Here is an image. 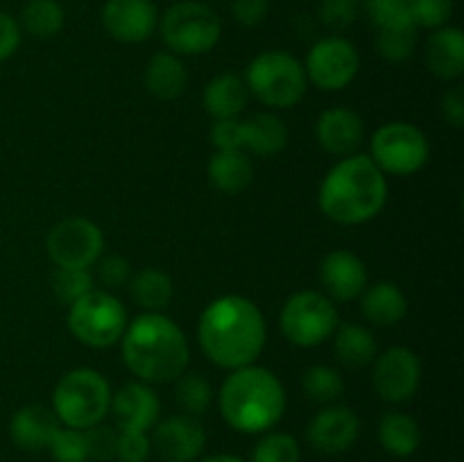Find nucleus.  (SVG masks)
<instances>
[{
  "label": "nucleus",
  "instance_id": "f257e3e1",
  "mask_svg": "<svg viewBox=\"0 0 464 462\" xmlns=\"http://www.w3.org/2000/svg\"><path fill=\"white\" fill-rule=\"evenodd\" d=\"M198 340L211 362L225 370L254 365L267 342V324L261 308L243 294H225L199 315Z\"/></svg>",
  "mask_w": 464,
  "mask_h": 462
},
{
  "label": "nucleus",
  "instance_id": "f03ea898",
  "mask_svg": "<svg viewBox=\"0 0 464 462\" xmlns=\"http://www.w3.org/2000/svg\"><path fill=\"white\" fill-rule=\"evenodd\" d=\"M121 342L127 370L143 383H175L188 370V340L163 313H143L127 322Z\"/></svg>",
  "mask_w": 464,
  "mask_h": 462
},
{
  "label": "nucleus",
  "instance_id": "7ed1b4c3",
  "mask_svg": "<svg viewBox=\"0 0 464 462\" xmlns=\"http://www.w3.org/2000/svg\"><path fill=\"white\" fill-rule=\"evenodd\" d=\"M317 202L329 220L338 225H362L383 211L388 202V179L370 154H349L326 172Z\"/></svg>",
  "mask_w": 464,
  "mask_h": 462
},
{
  "label": "nucleus",
  "instance_id": "20e7f679",
  "mask_svg": "<svg viewBox=\"0 0 464 462\" xmlns=\"http://www.w3.org/2000/svg\"><path fill=\"white\" fill-rule=\"evenodd\" d=\"M218 408L238 433H267L285 412V390L275 371L258 365L231 370L218 392Z\"/></svg>",
  "mask_w": 464,
  "mask_h": 462
},
{
  "label": "nucleus",
  "instance_id": "39448f33",
  "mask_svg": "<svg viewBox=\"0 0 464 462\" xmlns=\"http://www.w3.org/2000/svg\"><path fill=\"white\" fill-rule=\"evenodd\" d=\"M111 385L100 371L80 367L59 379L53 392V412L68 428L86 430L109 415Z\"/></svg>",
  "mask_w": 464,
  "mask_h": 462
},
{
  "label": "nucleus",
  "instance_id": "423d86ee",
  "mask_svg": "<svg viewBox=\"0 0 464 462\" xmlns=\"http://www.w3.org/2000/svg\"><path fill=\"white\" fill-rule=\"evenodd\" d=\"M245 84L266 107L290 109L306 93L308 77L304 63L295 54L285 50H266L249 62Z\"/></svg>",
  "mask_w": 464,
  "mask_h": 462
},
{
  "label": "nucleus",
  "instance_id": "0eeeda50",
  "mask_svg": "<svg viewBox=\"0 0 464 462\" xmlns=\"http://www.w3.org/2000/svg\"><path fill=\"white\" fill-rule=\"evenodd\" d=\"M168 53L177 57H195L213 50L220 41L222 21L208 5L198 0H179L170 5L159 21Z\"/></svg>",
  "mask_w": 464,
  "mask_h": 462
},
{
  "label": "nucleus",
  "instance_id": "6e6552de",
  "mask_svg": "<svg viewBox=\"0 0 464 462\" xmlns=\"http://www.w3.org/2000/svg\"><path fill=\"white\" fill-rule=\"evenodd\" d=\"M68 329L86 347H113L127 329V311L107 290H91L68 306Z\"/></svg>",
  "mask_w": 464,
  "mask_h": 462
},
{
  "label": "nucleus",
  "instance_id": "1a4fd4ad",
  "mask_svg": "<svg viewBox=\"0 0 464 462\" xmlns=\"http://www.w3.org/2000/svg\"><path fill=\"white\" fill-rule=\"evenodd\" d=\"M340 324L338 308L326 294L317 290H302L295 293L284 303L279 315L281 333L290 344L302 349L317 347L331 340Z\"/></svg>",
  "mask_w": 464,
  "mask_h": 462
},
{
  "label": "nucleus",
  "instance_id": "9d476101",
  "mask_svg": "<svg viewBox=\"0 0 464 462\" xmlns=\"http://www.w3.org/2000/svg\"><path fill=\"white\" fill-rule=\"evenodd\" d=\"M372 161L383 175H415L426 166L430 154L429 139L417 125L406 120L385 122L372 136Z\"/></svg>",
  "mask_w": 464,
  "mask_h": 462
},
{
  "label": "nucleus",
  "instance_id": "9b49d317",
  "mask_svg": "<svg viewBox=\"0 0 464 462\" xmlns=\"http://www.w3.org/2000/svg\"><path fill=\"white\" fill-rule=\"evenodd\" d=\"M45 249L57 267H91L102 256L104 236L100 226L86 217H63L50 229Z\"/></svg>",
  "mask_w": 464,
  "mask_h": 462
},
{
  "label": "nucleus",
  "instance_id": "f8f14e48",
  "mask_svg": "<svg viewBox=\"0 0 464 462\" xmlns=\"http://www.w3.org/2000/svg\"><path fill=\"white\" fill-rule=\"evenodd\" d=\"M361 57L356 45L340 34L324 36L308 50L304 71L322 91H343L356 80Z\"/></svg>",
  "mask_w": 464,
  "mask_h": 462
},
{
  "label": "nucleus",
  "instance_id": "ddd939ff",
  "mask_svg": "<svg viewBox=\"0 0 464 462\" xmlns=\"http://www.w3.org/2000/svg\"><path fill=\"white\" fill-rule=\"evenodd\" d=\"M372 383L383 401H411L421 383V361L412 349L390 347L374 358Z\"/></svg>",
  "mask_w": 464,
  "mask_h": 462
},
{
  "label": "nucleus",
  "instance_id": "4468645a",
  "mask_svg": "<svg viewBox=\"0 0 464 462\" xmlns=\"http://www.w3.org/2000/svg\"><path fill=\"white\" fill-rule=\"evenodd\" d=\"M150 442L163 462H193L207 447V430L198 417L181 412L154 424Z\"/></svg>",
  "mask_w": 464,
  "mask_h": 462
},
{
  "label": "nucleus",
  "instance_id": "2eb2a0df",
  "mask_svg": "<svg viewBox=\"0 0 464 462\" xmlns=\"http://www.w3.org/2000/svg\"><path fill=\"white\" fill-rule=\"evenodd\" d=\"M109 412L113 415L116 428L121 433H148L157 424L161 401L152 385L143 383V380H131L111 392Z\"/></svg>",
  "mask_w": 464,
  "mask_h": 462
},
{
  "label": "nucleus",
  "instance_id": "dca6fc26",
  "mask_svg": "<svg viewBox=\"0 0 464 462\" xmlns=\"http://www.w3.org/2000/svg\"><path fill=\"white\" fill-rule=\"evenodd\" d=\"M361 435V419L344 403H329L311 419L306 438L311 447L320 453H344L356 444Z\"/></svg>",
  "mask_w": 464,
  "mask_h": 462
},
{
  "label": "nucleus",
  "instance_id": "f3484780",
  "mask_svg": "<svg viewBox=\"0 0 464 462\" xmlns=\"http://www.w3.org/2000/svg\"><path fill=\"white\" fill-rule=\"evenodd\" d=\"M102 25L121 43H143L159 25L157 5L152 0H107Z\"/></svg>",
  "mask_w": 464,
  "mask_h": 462
},
{
  "label": "nucleus",
  "instance_id": "a211bd4d",
  "mask_svg": "<svg viewBox=\"0 0 464 462\" xmlns=\"http://www.w3.org/2000/svg\"><path fill=\"white\" fill-rule=\"evenodd\" d=\"M320 281L331 302H353L367 288V267L349 249H334L320 265Z\"/></svg>",
  "mask_w": 464,
  "mask_h": 462
},
{
  "label": "nucleus",
  "instance_id": "6ab92c4d",
  "mask_svg": "<svg viewBox=\"0 0 464 462\" xmlns=\"http://www.w3.org/2000/svg\"><path fill=\"white\" fill-rule=\"evenodd\" d=\"M317 143L335 157H349L356 154L365 139V125L361 116L347 107H331L322 111L315 122Z\"/></svg>",
  "mask_w": 464,
  "mask_h": 462
},
{
  "label": "nucleus",
  "instance_id": "aec40b11",
  "mask_svg": "<svg viewBox=\"0 0 464 462\" xmlns=\"http://www.w3.org/2000/svg\"><path fill=\"white\" fill-rule=\"evenodd\" d=\"M62 421L53 412V408L41 403H27L14 412L9 421V435L12 442L23 451H44L50 447Z\"/></svg>",
  "mask_w": 464,
  "mask_h": 462
},
{
  "label": "nucleus",
  "instance_id": "412c9836",
  "mask_svg": "<svg viewBox=\"0 0 464 462\" xmlns=\"http://www.w3.org/2000/svg\"><path fill=\"white\" fill-rule=\"evenodd\" d=\"M429 71L444 82L460 80L464 72V34L460 27L444 25L433 30L424 48Z\"/></svg>",
  "mask_w": 464,
  "mask_h": 462
},
{
  "label": "nucleus",
  "instance_id": "4be33fe9",
  "mask_svg": "<svg viewBox=\"0 0 464 462\" xmlns=\"http://www.w3.org/2000/svg\"><path fill=\"white\" fill-rule=\"evenodd\" d=\"M249 100V89L245 84V77L236 72H220L213 77L202 93V104L213 120H225V118H240Z\"/></svg>",
  "mask_w": 464,
  "mask_h": 462
},
{
  "label": "nucleus",
  "instance_id": "5701e85b",
  "mask_svg": "<svg viewBox=\"0 0 464 462\" xmlns=\"http://www.w3.org/2000/svg\"><path fill=\"white\" fill-rule=\"evenodd\" d=\"M213 188L225 195H238L252 184L254 166L245 149H216L207 166Z\"/></svg>",
  "mask_w": 464,
  "mask_h": 462
},
{
  "label": "nucleus",
  "instance_id": "b1692460",
  "mask_svg": "<svg viewBox=\"0 0 464 462\" xmlns=\"http://www.w3.org/2000/svg\"><path fill=\"white\" fill-rule=\"evenodd\" d=\"M240 125H243V149L258 157H275L288 145V127L275 113H252L240 118Z\"/></svg>",
  "mask_w": 464,
  "mask_h": 462
},
{
  "label": "nucleus",
  "instance_id": "393cba45",
  "mask_svg": "<svg viewBox=\"0 0 464 462\" xmlns=\"http://www.w3.org/2000/svg\"><path fill=\"white\" fill-rule=\"evenodd\" d=\"M361 308L367 322L376 326H394L408 315V299L392 281H379L362 290Z\"/></svg>",
  "mask_w": 464,
  "mask_h": 462
},
{
  "label": "nucleus",
  "instance_id": "a878e982",
  "mask_svg": "<svg viewBox=\"0 0 464 462\" xmlns=\"http://www.w3.org/2000/svg\"><path fill=\"white\" fill-rule=\"evenodd\" d=\"M188 84L184 62L172 53H154L145 66V86L157 100H177Z\"/></svg>",
  "mask_w": 464,
  "mask_h": 462
},
{
  "label": "nucleus",
  "instance_id": "bb28decb",
  "mask_svg": "<svg viewBox=\"0 0 464 462\" xmlns=\"http://www.w3.org/2000/svg\"><path fill=\"white\" fill-rule=\"evenodd\" d=\"M130 294L145 313H161L175 294L170 274L159 267H143L130 279Z\"/></svg>",
  "mask_w": 464,
  "mask_h": 462
},
{
  "label": "nucleus",
  "instance_id": "cd10ccee",
  "mask_svg": "<svg viewBox=\"0 0 464 462\" xmlns=\"http://www.w3.org/2000/svg\"><path fill=\"white\" fill-rule=\"evenodd\" d=\"M334 338V351L340 362L349 367H365L376 358V338L362 324H338Z\"/></svg>",
  "mask_w": 464,
  "mask_h": 462
},
{
  "label": "nucleus",
  "instance_id": "c85d7f7f",
  "mask_svg": "<svg viewBox=\"0 0 464 462\" xmlns=\"http://www.w3.org/2000/svg\"><path fill=\"white\" fill-rule=\"evenodd\" d=\"M379 442L390 456L411 457L421 444L420 424L403 412H388L379 424Z\"/></svg>",
  "mask_w": 464,
  "mask_h": 462
},
{
  "label": "nucleus",
  "instance_id": "c756f323",
  "mask_svg": "<svg viewBox=\"0 0 464 462\" xmlns=\"http://www.w3.org/2000/svg\"><path fill=\"white\" fill-rule=\"evenodd\" d=\"M21 25L36 39H50L66 25V12L57 0H27L23 5Z\"/></svg>",
  "mask_w": 464,
  "mask_h": 462
},
{
  "label": "nucleus",
  "instance_id": "7c9ffc66",
  "mask_svg": "<svg viewBox=\"0 0 464 462\" xmlns=\"http://www.w3.org/2000/svg\"><path fill=\"white\" fill-rule=\"evenodd\" d=\"M175 399L186 415L202 417L213 403V388L202 374L186 370L175 380Z\"/></svg>",
  "mask_w": 464,
  "mask_h": 462
},
{
  "label": "nucleus",
  "instance_id": "2f4dec72",
  "mask_svg": "<svg viewBox=\"0 0 464 462\" xmlns=\"http://www.w3.org/2000/svg\"><path fill=\"white\" fill-rule=\"evenodd\" d=\"M302 388L306 397L315 403H335L344 392V380L338 370L329 365H313L308 367L302 379Z\"/></svg>",
  "mask_w": 464,
  "mask_h": 462
},
{
  "label": "nucleus",
  "instance_id": "473e14b6",
  "mask_svg": "<svg viewBox=\"0 0 464 462\" xmlns=\"http://www.w3.org/2000/svg\"><path fill=\"white\" fill-rule=\"evenodd\" d=\"M362 7H365L372 25H376L379 30L415 25L412 0H362Z\"/></svg>",
  "mask_w": 464,
  "mask_h": 462
},
{
  "label": "nucleus",
  "instance_id": "72a5a7b5",
  "mask_svg": "<svg viewBox=\"0 0 464 462\" xmlns=\"http://www.w3.org/2000/svg\"><path fill=\"white\" fill-rule=\"evenodd\" d=\"M417 30L420 27H392V30H379L376 36V50L385 62L401 63L412 57L417 48Z\"/></svg>",
  "mask_w": 464,
  "mask_h": 462
},
{
  "label": "nucleus",
  "instance_id": "f704fd0d",
  "mask_svg": "<svg viewBox=\"0 0 464 462\" xmlns=\"http://www.w3.org/2000/svg\"><path fill=\"white\" fill-rule=\"evenodd\" d=\"M299 442L290 433H266L252 451V462H299Z\"/></svg>",
  "mask_w": 464,
  "mask_h": 462
},
{
  "label": "nucleus",
  "instance_id": "c9c22d12",
  "mask_svg": "<svg viewBox=\"0 0 464 462\" xmlns=\"http://www.w3.org/2000/svg\"><path fill=\"white\" fill-rule=\"evenodd\" d=\"M53 290L59 302L71 306L91 290H95L93 274L89 272V267H59L53 281Z\"/></svg>",
  "mask_w": 464,
  "mask_h": 462
},
{
  "label": "nucleus",
  "instance_id": "e433bc0d",
  "mask_svg": "<svg viewBox=\"0 0 464 462\" xmlns=\"http://www.w3.org/2000/svg\"><path fill=\"white\" fill-rule=\"evenodd\" d=\"M50 453H53L54 462H86L89 453H86V439L84 430L68 428V426H59L54 438L50 439Z\"/></svg>",
  "mask_w": 464,
  "mask_h": 462
},
{
  "label": "nucleus",
  "instance_id": "4c0bfd02",
  "mask_svg": "<svg viewBox=\"0 0 464 462\" xmlns=\"http://www.w3.org/2000/svg\"><path fill=\"white\" fill-rule=\"evenodd\" d=\"M362 0H320V21L329 30L344 32L356 23Z\"/></svg>",
  "mask_w": 464,
  "mask_h": 462
},
{
  "label": "nucleus",
  "instance_id": "58836bf2",
  "mask_svg": "<svg viewBox=\"0 0 464 462\" xmlns=\"http://www.w3.org/2000/svg\"><path fill=\"white\" fill-rule=\"evenodd\" d=\"M84 439L89 460H111V457H116L118 430L113 426L100 421V424L84 430Z\"/></svg>",
  "mask_w": 464,
  "mask_h": 462
},
{
  "label": "nucleus",
  "instance_id": "ea45409f",
  "mask_svg": "<svg viewBox=\"0 0 464 462\" xmlns=\"http://www.w3.org/2000/svg\"><path fill=\"white\" fill-rule=\"evenodd\" d=\"M453 14V0H412V18L417 27L438 30L449 23Z\"/></svg>",
  "mask_w": 464,
  "mask_h": 462
},
{
  "label": "nucleus",
  "instance_id": "a19ab883",
  "mask_svg": "<svg viewBox=\"0 0 464 462\" xmlns=\"http://www.w3.org/2000/svg\"><path fill=\"white\" fill-rule=\"evenodd\" d=\"M152 453L148 433H121L118 430L116 457L121 462H145Z\"/></svg>",
  "mask_w": 464,
  "mask_h": 462
},
{
  "label": "nucleus",
  "instance_id": "79ce46f5",
  "mask_svg": "<svg viewBox=\"0 0 464 462\" xmlns=\"http://www.w3.org/2000/svg\"><path fill=\"white\" fill-rule=\"evenodd\" d=\"M213 148L216 149H243V125L240 118H225L216 120L208 131Z\"/></svg>",
  "mask_w": 464,
  "mask_h": 462
},
{
  "label": "nucleus",
  "instance_id": "37998d69",
  "mask_svg": "<svg viewBox=\"0 0 464 462\" xmlns=\"http://www.w3.org/2000/svg\"><path fill=\"white\" fill-rule=\"evenodd\" d=\"M98 276L104 285L109 288H121V285L130 284L131 279V265L127 258L116 256H100L98 258Z\"/></svg>",
  "mask_w": 464,
  "mask_h": 462
},
{
  "label": "nucleus",
  "instance_id": "c03bdc74",
  "mask_svg": "<svg viewBox=\"0 0 464 462\" xmlns=\"http://www.w3.org/2000/svg\"><path fill=\"white\" fill-rule=\"evenodd\" d=\"M270 0H231V14L243 27H256L266 21Z\"/></svg>",
  "mask_w": 464,
  "mask_h": 462
},
{
  "label": "nucleus",
  "instance_id": "a18cd8bd",
  "mask_svg": "<svg viewBox=\"0 0 464 462\" xmlns=\"http://www.w3.org/2000/svg\"><path fill=\"white\" fill-rule=\"evenodd\" d=\"M21 45V25L7 12H0V63L7 62Z\"/></svg>",
  "mask_w": 464,
  "mask_h": 462
},
{
  "label": "nucleus",
  "instance_id": "49530a36",
  "mask_svg": "<svg viewBox=\"0 0 464 462\" xmlns=\"http://www.w3.org/2000/svg\"><path fill=\"white\" fill-rule=\"evenodd\" d=\"M442 113L447 118V122H451L453 127L464 125V89L462 84H453L451 89H447V93L442 95Z\"/></svg>",
  "mask_w": 464,
  "mask_h": 462
},
{
  "label": "nucleus",
  "instance_id": "de8ad7c7",
  "mask_svg": "<svg viewBox=\"0 0 464 462\" xmlns=\"http://www.w3.org/2000/svg\"><path fill=\"white\" fill-rule=\"evenodd\" d=\"M199 462H245V460L238 456H229V453H218V456L204 457V460H199Z\"/></svg>",
  "mask_w": 464,
  "mask_h": 462
}]
</instances>
